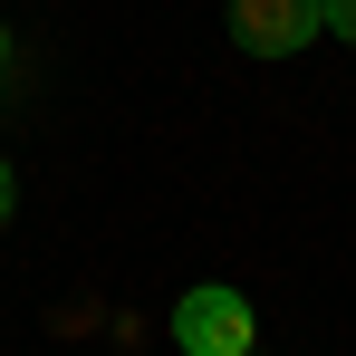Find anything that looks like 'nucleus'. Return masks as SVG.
Masks as SVG:
<instances>
[{
  "mask_svg": "<svg viewBox=\"0 0 356 356\" xmlns=\"http://www.w3.org/2000/svg\"><path fill=\"white\" fill-rule=\"evenodd\" d=\"M174 347L183 356H250V298H241V289L174 298Z\"/></svg>",
  "mask_w": 356,
  "mask_h": 356,
  "instance_id": "1",
  "label": "nucleus"
},
{
  "mask_svg": "<svg viewBox=\"0 0 356 356\" xmlns=\"http://www.w3.org/2000/svg\"><path fill=\"white\" fill-rule=\"evenodd\" d=\"M232 39L250 58H298L318 39V0H232Z\"/></svg>",
  "mask_w": 356,
  "mask_h": 356,
  "instance_id": "2",
  "label": "nucleus"
},
{
  "mask_svg": "<svg viewBox=\"0 0 356 356\" xmlns=\"http://www.w3.org/2000/svg\"><path fill=\"white\" fill-rule=\"evenodd\" d=\"M318 29L327 39H356V0H318Z\"/></svg>",
  "mask_w": 356,
  "mask_h": 356,
  "instance_id": "3",
  "label": "nucleus"
},
{
  "mask_svg": "<svg viewBox=\"0 0 356 356\" xmlns=\"http://www.w3.org/2000/svg\"><path fill=\"white\" fill-rule=\"evenodd\" d=\"M10 202H19V183H10V164H0V222H10Z\"/></svg>",
  "mask_w": 356,
  "mask_h": 356,
  "instance_id": "4",
  "label": "nucleus"
},
{
  "mask_svg": "<svg viewBox=\"0 0 356 356\" xmlns=\"http://www.w3.org/2000/svg\"><path fill=\"white\" fill-rule=\"evenodd\" d=\"M0 67H10V29H0Z\"/></svg>",
  "mask_w": 356,
  "mask_h": 356,
  "instance_id": "5",
  "label": "nucleus"
},
{
  "mask_svg": "<svg viewBox=\"0 0 356 356\" xmlns=\"http://www.w3.org/2000/svg\"><path fill=\"white\" fill-rule=\"evenodd\" d=\"M250 356H260V347H250Z\"/></svg>",
  "mask_w": 356,
  "mask_h": 356,
  "instance_id": "6",
  "label": "nucleus"
}]
</instances>
